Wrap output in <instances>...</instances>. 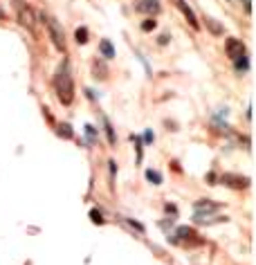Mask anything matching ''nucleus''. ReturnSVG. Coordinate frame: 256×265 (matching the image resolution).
I'll return each mask as SVG.
<instances>
[{"label": "nucleus", "mask_w": 256, "mask_h": 265, "mask_svg": "<svg viewBox=\"0 0 256 265\" xmlns=\"http://www.w3.org/2000/svg\"><path fill=\"white\" fill-rule=\"evenodd\" d=\"M54 88H56V95H59V101L63 103V106H70L72 99H75V83H72L67 72H59V74H56Z\"/></svg>", "instance_id": "1"}, {"label": "nucleus", "mask_w": 256, "mask_h": 265, "mask_svg": "<svg viewBox=\"0 0 256 265\" xmlns=\"http://www.w3.org/2000/svg\"><path fill=\"white\" fill-rule=\"evenodd\" d=\"M16 14H18V23L23 25L25 29L34 32V29H36V14H34V9L29 7L27 3H16Z\"/></svg>", "instance_id": "2"}, {"label": "nucleus", "mask_w": 256, "mask_h": 265, "mask_svg": "<svg viewBox=\"0 0 256 265\" xmlns=\"http://www.w3.org/2000/svg\"><path fill=\"white\" fill-rule=\"evenodd\" d=\"M48 32H50V39H52V43H54V48L63 52L65 50V34L54 18H48Z\"/></svg>", "instance_id": "3"}, {"label": "nucleus", "mask_w": 256, "mask_h": 265, "mask_svg": "<svg viewBox=\"0 0 256 265\" xmlns=\"http://www.w3.org/2000/svg\"><path fill=\"white\" fill-rule=\"evenodd\" d=\"M225 52H227V56H229V59L238 61L240 56H245V45H243V41H238V39H227V45H225Z\"/></svg>", "instance_id": "4"}, {"label": "nucleus", "mask_w": 256, "mask_h": 265, "mask_svg": "<svg viewBox=\"0 0 256 265\" xmlns=\"http://www.w3.org/2000/svg\"><path fill=\"white\" fill-rule=\"evenodd\" d=\"M249 180L243 178V175H234V173H225L223 175V184L227 186H234V189H243V186H247Z\"/></svg>", "instance_id": "5"}, {"label": "nucleus", "mask_w": 256, "mask_h": 265, "mask_svg": "<svg viewBox=\"0 0 256 265\" xmlns=\"http://www.w3.org/2000/svg\"><path fill=\"white\" fill-rule=\"evenodd\" d=\"M177 7H180V12L185 14L187 23H189L193 29H198V20H196V14L191 12V7H189V5H187V0H177Z\"/></svg>", "instance_id": "6"}, {"label": "nucleus", "mask_w": 256, "mask_h": 265, "mask_svg": "<svg viewBox=\"0 0 256 265\" xmlns=\"http://www.w3.org/2000/svg\"><path fill=\"white\" fill-rule=\"evenodd\" d=\"M135 9H137V12H146V14H158L160 12V0H139Z\"/></svg>", "instance_id": "7"}, {"label": "nucleus", "mask_w": 256, "mask_h": 265, "mask_svg": "<svg viewBox=\"0 0 256 265\" xmlns=\"http://www.w3.org/2000/svg\"><path fill=\"white\" fill-rule=\"evenodd\" d=\"M216 209H218V205L216 202H211V200L196 202V214H202V211H205V216H207V214H211V211H216Z\"/></svg>", "instance_id": "8"}, {"label": "nucleus", "mask_w": 256, "mask_h": 265, "mask_svg": "<svg viewBox=\"0 0 256 265\" xmlns=\"http://www.w3.org/2000/svg\"><path fill=\"white\" fill-rule=\"evenodd\" d=\"M99 52L103 54V59H115V48H113L111 41H101V43H99Z\"/></svg>", "instance_id": "9"}, {"label": "nucleus", "mask_w": 256, "mask_h": 265, "mask_svg": "<svg viewBox=\"0 0 256 265\" xmlns=\"http://www.w3.org/2000/svg\"><path fill=\"white\" fill-rule=\"evenodd\" d=\"M92 70H95V74H99V79H106L108 77V67L101 63V61H95V65H92Z\"/></svg>", "instance_id": "10"}, {"label": "nucleus", "mask_w": 256, "mask_h": 265, "mask_svg": "<svg viewBox=\"0 0 256 265\" xmlns=\"http://www.w3.org/2000/svg\"><path fill=\"white\" fill-rule=\"evenodd\" d=\"M205 25L209 27V32H213V34H223V25H218L213 18H205Z\"/></svg>", "instance_id": "11"}, {"label": "nucleus", "mask_w": 256, "mask_h": 265, "mask_svg": "<svg viewBox=\"0 0 256 265\" xmlns=\"http://www.w3.org/2000/svg\"><path fill=\"white\" fill-rule=\"evenodd\" d=\"M75 39H77V43H88V29L86 27H79V29H77V32H75Z\"/></svg>", "instance_id": "12"}, {"label": "nucleus", "mask_w": 256, "mask_h": 265, "mask_svg": "<svg viewBox=\"0 0 256 265\" xmlns=\"http://www.w3.org/2000/svg\"><path fill=\"white\" fill-rule=\"evenodd\" d=\"M155 27H158V23H155L153 18H146L144 23H142V32H153Z\"/></svg>", "instance_id": "13"}, {"label": "nucleus", "mask_w": 256, "mask_h": 265, "mask_svg": "<svg viewBox=\"0 0 256 265\" xmlns=\"http://www.w3.org/2000/svg\"><path fill=\"white\" fill-rule=\"evenodd\" d=\"M146 178H149L151 182H155V184L162 182V175L158 173V171H146Z\"/></svg>", "instance_id": "14"}, {"label": "nucleus", "mask_w": 256, "mask_h": 265, "mask_svg": "<svg viewBox=\"0 0 256 265\" xmlns=\"http://www.w3.org/2000/svg\"><path fill=\"white\" fill-rule=\"evenodd\" d=\"M59 135H63V137H72V128L67 126V124H61V126H59Z\"/></svg>", "instance_id": "15"}, {"label": "nucleus", "mask_w": 256, "mask_h": 265, "mask_svg": "<svg viewBox=\"0 0 256 265\" xmlns=\"http://www.w3.org/2000/svg\"><path fill=\"white\" fill-rule=\"evenodd\" d=\"M247 59H245V56H240V59L236 61V67H238V70H247Z\"/></svg>", "instance_id": "16"}, {"label": "nucleus", "mask_w": 256, "mask_h": 265, "mask_svg": "<svg viewBox=\"0 0 256 265\" xmlns=\"http://www.w3.org/2000/svg\"><path fill=\"white\" fill-rule=\"evenodd\" d=\"M90 216H92V220H95V222H103V220H101V214H99V211L92 209V211H90Z\"/></svg>", "instance_id": "17"}, {"label": "nucleus", "mask_w": 256, "mask_h": 265, "mask_svg": "<svg viewBox=\"0 0 256 265\" xmlns=\"http://www.w3.org/2000/svg\"><path fill=\"white\" fill-rule=\"evenodd\" d=\"M0 18H5V14H3V12H0Z\"/></svg>", "instance_id": "18"}]
</instances>
